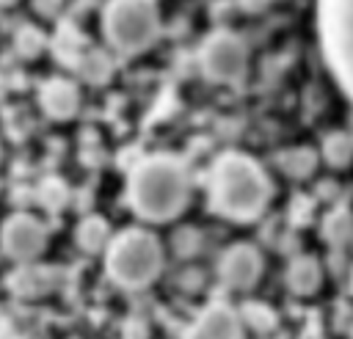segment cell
<instances>
[{
    "instance_id": "obj_2",
    "label": "cell",
    "mask_w": 353,
    "mask_h": 339,
    "mask_svg": "<svg viewBox=\"0 0 353 339\" xmlns=\"http://www.w3.org/2000/svg\"><path fill=\"white\" fill-rule=\"evenodd\" d=\"M188 174L179 160L154 154L138 163L130 176V201L138 215L149 220H168L182 212L188 201Z\"/></svg>"
},
{
    "instance_id": "obj_18",
    "label": "cell",
    "mask_w": 353,
    "mask_h": 339,
    "mask_svg": "<svg viewBox=\"0 0 353 339\" xmlns=\"http://www.w3.org/2000/svg\"><path fill=\"white\" fill-rule=\"evenodd\" d=\"M36 6H39V11L41 14H55V8H58V0H36Z\"/></svg>"
},
{
    "instance_id": "obj_9",
    "label": "cell",
    "mask_w": 353,
    "mask_h": 339,
    "mask_svg": "<svg viewBox=\"0 0 353 339\" xmlns=\"http://www.w3.org/2000/svg\"><path fill=\"white\" fill-rule=\"evenodd\" d=\"M188 339H243V322L229 306L212 303L193 322Z\"/></svg>"
},
{
    "instance_id": "obj_3",
    "label": "cell",
    "mask_w": 353,
    "mask_h": 339,
    "mask_svg": "<svg viewBox=\"0 0 353 339\" xmlns=\"http://www.w3.org/2000/svg\"><path fill=\"white\" fill-rule=\"evenodd\" d=\"M317 28L325 63L353 99V0H317Z\"/></svg>"
},
{
    "instance_id": "obj_16",
    "label": "cell",
    "mask_w": 353,
    "mask_h": 339,
    "mask_svg": "<svg viewBox=\"0 0 353 339\" xmlns=\"http://www.w3.org/2000/svg\"><path fill=\"white\" fill-rule=\"evenodd\" d=\"M350 154H353V146H350V141H347L345 135H331V138H328V143H325V157H328L334 165H345V163L350 160Z\"/></svg>"
},
{
    "instance_id": "obj_14",
    "label": "cell",
    "mask_w": 353,
    "mask_h": 339,
    "mask_svg": "<svg viewBox=\"0 0 353 339\" xmlns=\"http://www.w3.org/2000/svg\"><path fill=\"white\" fill-rule=\"evenodd\" d=\"M325 234H328V240L336 243V245L347 243L350 234H353V220H350V215H347V212H334V215L325 220Z\"/></svg>"
},
{
    "instance_id": "obj_5",
    "label": "cell",
    "mask_w": 353,
    "mask_h": 339,
    "mask_svg": "<svg viewBox=\"0 0 353 339\" xmlns=\"http://www.w3.org/2000/svg\"><path fill=\"white\" fill-rule=\"evenodd\" d=\"M105 33L113 47L138 52L157 36V8L152 0H110L105 8Z\"/></svg>"
},
{
    "instance_id": "obj_4",
    "label": "cell",
    "mask_w": 353,
    "mask_h": 339,
    "mask_svg": "<svg viewBox=\"0 0 353 339\" xmlns=\"http://www.w3.org/2000/svg\"><path fill=\"white\" fill-rule=\"evenodd\" d=\"M163 265V248L154 234L130 229L119 234L108 248V270L124 287H146L154 281Z\"/></svg>"
},
{
    "instance_id": "obj_12",
    "label": "cell",
    "mask_w": 353,
    "mask_h": 339,
    "mask_svg": "<svg viewBox=\"0 0 353 339\" xmlns=\"http://www.w3.org/2000/svg\"><path fill=\"white\" fill-rule=\"evenodd\" d=\"M77 243H80V248H85V251H99V248H105L108 245V223L102 220V218H85L80 226H77Z\"/></svg>"
},
{
    "instance_id": "obj_6",
    "label": "cell",
    "mask_w": 353,
    "mask_h": 339,
    "mask_svg": "<svg viewBox=\"0 0 353 339\" xmlns=\"http://www.w3.org/2000/svg\"><path fill=\"white\" fill-rule=\"evenodd\" d=\"M245 63H248L245 44L234 33L218 30L201 47V66L212 80H221V83L237 80L245 72Z\"/></svg>"
},
{
    "instance_id": "obj_17",
    "label": "cell",
    "mask_w": 353,
    "mask_h": 339,
    "mask_svg": "<svg viewBox=\"0 0 353 339\" xmlns=\"http://www.w3.org/2000/svg\"><path fill=\"white\" fill-rule=\"evenodd\" d=\"M80 69H83V74L88 77V80H105L108 77V72H110V66H108V61H105V55H99V52H88L85 55V61L80 63Z\"/></svg>"
},
{
    "instance_id": "obj_10",
    "label": "cell",
    "mask_w": 353,
    "mask_h": 339,
    "mask_svg": "<svg viewBox=\"0 0 353 339\" xmlns=\"http://www.w3.org/2000/svg\"><path fill=\"white\" fill-rule=\"evenodd\" d=\"M41 105L52 119H69V116L77 113L80 96H77V88L69 80H50L41 88Z\"/></svg>"
},
{
    "instance_id": "obj_15",
    "label": "cell",
    "mask_w": 353,
    "mask_h": 339,
    "mask_svg": "<svg viewBox=\"0 0 353 339\" xmlns=\"http://www.w3.org/2000/svg\"><path fill=\"white\" fill-rule=\"evenodd\" d=\"M281 165H284L292 176H303V174L312 171V165H314V154H312L309 149H292V152L284 154Z\"/></svg>"
},
{
    "instance_id": "obj_11",
    "label": "cell",
    "mask_w": 353,
    "mask_h": 339,
    "mask_svg": "<svg viewBox=\"0 0 353 339\" xmlns=\"http://www.w3.org/2000/svg\"><path fill=\"white\" fill-rule=\"evenodd\" d=\"M287 281H290V289L295 295H312L320 281H323V273H320V265L314 256H298L292 259L290 265V273H287Z\"/></svg>"
},
{
    "instance_id": "obj_8",
    "label": "cell",
    "mask_w": 353,
    "mask_h": 339,
    "mask_svg": "<svg viewBox=\"0 0 353 339\" xmlns=\"http://www.w3.org/2000/svg\"><path fill=\"white\" fill-rule=\"evenodd\" d=\"M262 273V256L254 245H232L221 259V278L232 289H251Z\"/></svg>"
},
{
    "instance_id": "obj_7",
    "label": "cell",
    "mask_w": 353,
    "mask_h": 339,
    "mask_svg": "<svg viewBox=\"0 0 353 339\" xmlns=\"http://www.w3.org/2000/svg\"><path fill=\"white\" fill-rule=\"evenodd\" d=\"M0 240H3V248H6V254H8L11 259H17V262H30V259H36V256L44 251V245H47V232H44V226H41L33 215L19 212V215H11V218L3 223Z\"/></svg>"
},
{
    "instance_id": "obj_19",
    "label": "cell",
    "mask_w": 353,
    "mask_h": 339,
    "mask_svg": "<svg viewBox=\"0 0 353 339\" xmlns=\"http://www.w3.org/2000/svg\"><path fill=\"white\" fill-rule=\"evenodd\" d=\"M350 287H353V276H350Z\"/></svg>"
},
{
    "instance_id": "obj_13",
    "label": "cell",
    "mask_w": 353,
    "mask_h": 339,
    "mask_svg": "<svg viewBox=\"0 0 353 339\" xmlns=\"http://www.w3.org/2000/svg\"><path fill=\"white\" fill-rule=\"evenodd\" d=\"M41 281H47V273L41 267H25L14 276V289L19 295H41L47 289V284Z\"/></svg>"
},
{
    "instance_id": "obj_1",
    "label": "cell",
    "mask_w": 353,
    "mask_h": 339,
    "mask_svg": "<svg viewBox=\"0 0 353 339\" xmlns=\"http://www.w3.org/2000/svg\"><path fill=\"white\" fill-rule=\"evenodd\" d=\"M270 198V179L245 154H223L210 174V204L232 220L256 218Z\"/></svg>"
}]
</instances>
